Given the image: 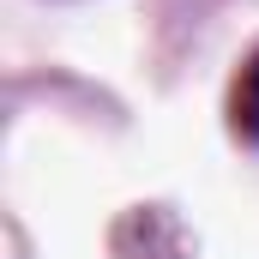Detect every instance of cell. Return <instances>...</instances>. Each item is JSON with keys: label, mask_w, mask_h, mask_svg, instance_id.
<instances>
[{"label": "cell", "mask_w": 259, "mask_h": 259, "mask_svg": "<svg viewBox=\"0 0 259 259\" xmlns=\"http://www.w3.org/2000/svg\"><path fill=\"white\" fill-rule=\"evenodd\" d=\"M229 127H235V139L259 145V49L241 61L235 84H229Z\"/></svg>", "instance_id": "1"}]
</instances>
